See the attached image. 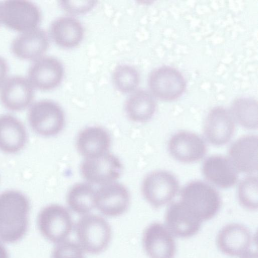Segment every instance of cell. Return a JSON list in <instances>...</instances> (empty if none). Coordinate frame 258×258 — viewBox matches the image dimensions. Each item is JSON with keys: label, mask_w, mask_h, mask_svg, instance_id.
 <instances>
[{"label": "cell", "mask_w": 258, "mask_h": 258, "mask_svg": "<svg viewBox=\"0 0 258 258\" xmlns=\"http://www.w3.org/2000/svg\"><path fill=\"white\" fill-rule=\"evenodd\" d=\"M178 188V182L173 174L164 171H158L146 176L142 189L148 202L158 208L170 202L177 194Z\"/></svg>", "instance_id": "9c48e42d"}, {"label": "cell", "mask_w": 258, "mask_h": 258, "mask_svg": "<svg viewBox=\"0 0 258 258\" xmlns=\"http://www.w3.org/2000/svg\"><path fill=\"white\" fill-rule=\"evenodd\" d=\"M109 134L103 128L90 126L79 134L76 146L85 158L96 157L108 152L110 146Z\"/></svg>", "instance_id": "603a6c76"}, {"label": "cell", "mask_w": 258, "mask_h": 258, "mask_svg": "<svg viewBox=\"0 0 258 258\" xmlns=\"http://www.w3.org/2000/svg\"><path fill=\"white\" fill-rule=\"evenodd\" d=\"M95 207L105 216L117 217L125 212L130 194L122 184L112 182L102 185L95 191Z\"/></svg>", "instance_id": "7c38bea8"}, {"label": "cell", "mask_w": 258, "mask_h": 258, "mask_svg": "<svg viewBox=\"0 0 258 258\" xmlns=\"http://www.w3.org/2000/svg\"><path fill=\"white\" fill-rule=\"evenodd\" d=\"M168 147L175 159L186 163L201 159L206 152L204 140L197 135L185 131L174 134L170 140Z\"/></svg>", "instance_id": "e0dca14e"}, {"label": "cell", "mask_w": 258, "mask_h": 258, "mask_svg": "<svg viewBox=\"0 0 258 258\" xmlns=\"http://www.w3.org/2000/svg\"><path fill=\"white\" fill-rule=\"evenodd\" d=\"M34 88L27 78L20 76L8 78L0 88V101L7 109L22 111L32 103Z\"/></svg>", "instance_id": "30bf717a"}, {"label": "cell", "mask_w": 258, "mask_h": 258, "mask_svg": "<svg viewBox=\"0 0 258 258\" xmlns=\"http://www.w3.org/2000/svg\"><path fill=\"white\" fill-rule=\"evenodd\" d=\"M180 202L201 221L208 220L218 212L221 206L219 194L210 185L194 181L181 192Z\"/></svg>", "instance_id": "3957f363"}, {"label": "cell", "mask_w": 258, "mask_h": 258, "mask_svg": "<svg viewBox=\"0 0 258 258\" xmlns=\"http://www.w3.org/2000/svg\"><path fill=\"white\" fill-rule=\"evenodd\" d=\"M235 128L234 118L224 107L213 108L208 113L204 125V133L211 144L219 146L227 143L231 139Z\"/></svg>", "instance_id": "9a60e30c"}, {"label": "cell", "mask_w": 258, "mask_h": 258, "mask_svg": "<svg viewBox=\"0 0 258 258\" xmlns=\"http://www.w3.org/2000/svg\"><path fill=\"white\" fill-rule=\"evenodd\" d=\"M156 103L154 96L149 91L140 89L135 90L127 98L125 110L128 117L137 122H144L154 115Z\"/></svg>", "instance_id": "cb8c5ba5"}, {"label": "cell", "mask_w": 258, "mask_h": 258, "mask_svg": "<svg viewBox=\"0 0 258 258\" xmlns=\"http://www.w3.org/2000/svg\"><path fill=\"white\" fill-rule=\"evenodd\" d=\"M97 2L95 1H62L60 2V5L68 13L83 14L93 9Z\"/></svg>", "instance_id": "f546056e"}, {"label": "cell", "mask_w": 258, "mask_h": 258, "mask_svg": "<svg viewBox=\"0 0 258 258\" xmlns=\"http://www.w3.org/2000/svg\"><path fill=\"white\" fill-rule=\"evenodd\" d=\"M231 114L241 126L248 129H256L258 126L257 102L249 97L235 100L231 106Z\"/></svg>", "instance_id": "484cf974"}, {"label": "cell", "mask_w": 258, "mask_h": 258, "mask_svg": "<svg viewBox=\"0 0 258 258\" xmlns=\"http://www.w3.org/2000/svg\"><path fill=\"white\" fill-rule=\"evenodd\" d=\"M122 168L118 158L107 152L85 158L81 164L80 172L88 183L104 185L117 179L122 173Z\"/></svg>", "instance_id": "52a82bcc"}, {"label": "cell", "mask_w": 258, "mask_h": 258, "mask_svg": "<svg viewBox=\"0 0 258 258\" xmlns=\"http://www.w3.org/2000/svg\"><path fill=\"white\" fill-rule=\"evenodd\" d=\"M206 178L221 188L234 185L238 178L237 172L230 160L223 156H212L207 158L203 166Z\"/></svg>", "instance_id": "44dd1931"}, {"label": "cell", "mask_w": 258, "mask_h": 258, "mask_svg": "<svg viewBox=\"0 0 258 258\" xmlns=\"http://www.w3.org/2000/svg\"><path fill=\"white\" fill-rule=\"evenodd\" d=\"M49 31L52 39L56 44L68 48L79 44L84 33L81 23L72 16L57 18L51 24Z\"/></svg>", "instance_id": "7402d4cb"}, {"label": "cell", "mask_w": 258, "mask_h": 258, "mask_svg": "<svg viewBox=\"0 0 258 258\" xmlns=\"http://www.w3.org/2000/svg\"><path fill=\"white\" fill-rule=\"evenodd\" d=\"M148 85L153 96L165 101L177 99L186 88V82L182 74L168 66L154 69L149 75Z\"/></svg>", "instance_id": "ba28073f"}, {"label": "cell", "mask_w": 258, "mask_h": 258, "mask_svg": "<svg viewBox=\"0 0 258 258\" xmlns=\"http://www.w3.org/2000/svg\"><path fill=\"white\" fill-rule=\"evenodd\" d=\"M202 221L180 201L171 204L165 216L167 229L172 235L181 238L195 235L201 228Z\"/></svg>", "instance_id": "2e32d148"}, {"label": "cell", "mask_w": 258, "mask_h": 258, "mask_svg": "<svg viewBox=\"0 0 258 258\" xmlns=\"http://www.w3.org/2000/svg\"><path fill=\"white\" fill-rule=\"evenodd\" d=\"M1 12L4 25L21 33L37 28L41 19L39 7L28 1H5L1 4Z\"/></svg>", "instance_id": "8992f818"}, {"label": "cell", "mask_w": 258, "mask_h": 258, "mask_svg": "<svg viewBox=\"0 0 258 258\" xmlns=\"http://www.w3.org/2000/svg\"><path fill=\"white\" fill-rule=\"evenodd\" d=\"M30 209L29 201L21 192L8 190L0 194V240L12 243L24 237Z\"/></svg>", "instance_id": "6da1fadb"}, {"label": "cell", "mask_w": 258, "mask_h": 258, "mask_svg": "<svg viewBox=\"0 0 258 258\" xmlns=\"http://www.w3.org/2000/svg\"><path fill=\"white\" fill-rule=\"evenodd\" d=\"M37 225L43 237L58 244L67 240L73 229V222L66 208L57 204H51L39 212Z\"/></svg>", "instance_id": "5b68a950"}, {"label": "cell", "mask_w": 258, "mask_h": 258, "mask_svg": "<svg viewBox=\"0 0 258 258\" xmlns=\"http://www.w3.org/2000/svg\"><path fill=\"white\" fill-rule=\"evenodd\" d=\"M241 258H258L256 252L247 251L241 255Z\"/></svg>", "instance_id": "d6a6232c"}, {"label": "cell", "mask_w": 258, "mask_h": 258, "mask_svg": "<svg viewBox=\"0 0 258 258\" xmlns=\"http://www.w3.org/2000/svg\"><path fill=\"white\" fill-rule=\"evenodd\" d=\"M2 22L1 4H0V23Z\"/></svg>", "instance_id": "836d02e7"}, {"label": "cell", "mask_w": 258, "mask_h": 258, "mask_svg": "<svg viewBox=\"0 0 258 258\" xmlns=\"http://www.w3.org/2000/svg\"><path fill=\"white\" fill-rule=\"evenodd\" d=\"M51 258H85L84 251L78 243L66 240L56 244Z\"/></svg>", "instance_id": "f1b7e54d"}, {"label": "cell", "mask_w": 258, "mask_h": 258, "mask_svg": "<svg viewBox=\"0 0 258 258\" xmlns=\"http://www.w3.org/2000/svg\"><path fill=\"white\" fill-rule=\"evenodd\" d=\"M49 44V37L46 31L37 27L17 36L13 40L11 48L17 57L34 61L43 56Z\"/></svg>", "instance_id": "5bb4252c"}, {"label": "cell", "mask_w": 258, "mask_h": 258, "mask_svg": "<svg viewBox=\"0 0 258 258\" xmlns=\"http://www.w3.org/2000/svg\"><path fill=\"white\" fill-rule=\"evenodd\" d=\"M95 190L89 183L74 184L67 195V203L74 212L86 215L95 207Z\"/></svg>", "instance_id": "d4e9b609"}, {"label": "cell", "mask_w": 258, "mask_h": 258, "mask_svg": "<svg viewBox=\"0 0 258 258\" xmlns=\"http://www.w3.org/2000/svg\"><path fill=\"white\" fill-rule=\"evenodd\" d=\"M0 258H9L8 251L1 243H0Z\"/></svg>", "instance_id": "1f68e13d"}, {"label": "cell", "mask_w": 258, "mask_h": 258, "mask_svg": "<svg viewBox=\"0 0 258 258\" xmlns=\"http://www.w3.org/2000/svg\"><path fill=\"white\" fill-rule=\"evenodd\" d=\"M252 242L249 230L243 225L232 223L224 226L219 232L217 243L224 253L241 256L248 251Z\"/></svg>", "instance_id": "ac0fdd59"}, {"label": "cell", "mask_w": 258, "mask_h": 258, "mask_svg": "<svg viewBox=\"0 0 258 258\" xmlns=\"http://www.w3.org/2000/svg\"><path fill=\"white\" fill-rule=\"evenodd\" d=\"M143 244L150 258H173L176 244L172 234L162 224L154 222L143 233Z\"/></svg>", "instance_id": "4fadbf2b"}, {"label": "cell", "mask_w": 258, "mask_h": 258, "mask_svg": "<svg viewBox=\"0 0 258 258\" xmlns=\"http://www.w3.org/2000/svg\"><path fill=\"white\" fill-rule=\"evenodd\" d=\"M63 75V66L57 59L43 56L34 60L29 67L27 79L34 88L46 91L57 87Z\"/></svg>", "instance_id": "8fae6325"}, {"label": "cell", "mask_w": 258, "mask_h": 258, "mask_svg": "<svg viewBox=\"0 0 258 258\" xmlns=\"http://www.w3.org/2000/svg\"><path fill=\"white\" fill-rule=\"evenodd\" d=\"M257 136H243L236 141L230 147L229 160L236 170L245 173L257 171Z\"/></svg>", "instance_id": "d6986e66"}, {"label": "cell", "mask_w": 258, "mask_h": 258, "mask_svg": "<svg viewBox=\"0 0 258 258\" xmlns=\"http://www.w3.org/2000/svg\"><path fill=\"white\" fill-rule=\"evenodd\" d=\"M8 70V63L7 60L4 57L0 56V88L7 79Z\"/></svg>", "instance_id": "4dcf8cb0"}, {"label": "cell", "mask_w": 258, "mask_h": 258, "mask_svg": "<svg viewBox=\"0 0 258 258\" xmlns=\"http://www.w3.org/2000/svg\"><path fill=\"white\" fill-rule=\"evenodd\" d=\"M28 121L33 131L43 137H53L63 129L65 118L56 103L42 100L34 103L28 111Z\"/></svg>", "instance_id": "277c9868"}, {"label": "cell", "mask_w": 258, "mask_h": 258, "mask_svg": "<svg viewBox=\"0 0 258 258\" xmlns=\"http://www.w3.org/2000/svg\"><path fill=\"white\" fill-rule=\"evenodd\" d=\"M27 141L25 126L10 114L0 115V151L15 154L22 150Z\"/></svg>", "instance_id": "ffe728a7"}, {"label": "cell", "mask_w": 258, "mask_h": 258, "mask_svg": "<svg viewBox=\"0 0 258 258\" xmlns=\"http://www.w3.org/2000/svg\"><path fill=\"white\" fill-rule=\"evenodd\" d=\"M78 243L84 252L98 254L108 246L111 238V229L102 217L94 214L82 216L75 225Z\"/></svg>", "instance_id": "7a4b0ae2"}, {"label": "cell", "mask_w": 258, "mask_h": 258, "mask_svg": "<svg viewBox=\"0 0 258 258\" xmlns=\"http://www.w3.org/2000/svg\"><path fill=\"white\" fill-rule=\"evenodd\" d=\"M112 80L115 88L120 92L126 93L135 91L140 81L137 70L128 64L117 66L113 72Z\"/></svg>", "instance_id": "4316f807"}, {"label": "cell", "mask_w": 258, "mask_h": 258, "mask_svg": "<svg viewBox=\"0 0 258 258\" xmlns=\"http://www.w3.org/2000/svg\"><path fill=\"white\" fill-rule=\"evenodd\" d=\"M238 199L240 204L249 210L257 209V178L248 176L240 183L238 190Z\"/></svg>", "instance_id": "83f0119b"}]
</instances>
